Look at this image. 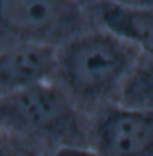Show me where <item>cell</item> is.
Here are the masks:
<instances>
[{"label": "cell", "instance_id": "6da1fadb", "mask_svg": "<svg viewBox=\"0 0 153 156\" xmlns=\"http://www.w3.org/2000/svg\"><path fill=\"white\" fill-rule=\"evenodd\" d=\"M0 119L5 141L27 156L91 148V115L53 81L2 95Z\"/></svg>", "mask_w": 153, "mask_h": 156}, {"label": "cell", "instance_id": "7a4b0ae2", "mask_svg": "<svg viewBox=\"0 0 153 156\" xmlns=\"http://www.w3.org/2000/svg\"><path fill=\"white\" fill-rule=\"evenodd\" d=\"M140 53L137 46L105 30L82 33L59 51V84L84 112L92 115L115 102Z\"/></svg>", "mask_w": 153, "mask_h": 156}, {"label": "cell", "instance_id": "3957f363", "mask_svg": "<svg viewBox=\"0 0 153 156\" xmlns=\"http://www.w3.org/2000/svg\"><path fill=\"white\" fill-rule=\"evenodd\" d=\"M0 20L16 41L51 46L66 44L84 28L78 0H0Z\"/></svg>", "mask_w": 153, "mask_h": 156}, {"label": "cell", "instance_id": "277c9868", "mask_svg": "<svg viewBox=\"0 0 153 156\" xmlns=\"http://www.w3.org/2000/svg\"><path fill=\"white\" fill-rule=\"evenodd\" d=\"M91 148L100 156H153V112L100 107L91 115Z\"/></svg>", "mask_w": 153, "mask_h": 156}, {"label": "cell", "instance_id": "5b68a950", "mask_svg": "<svg viewBox=\"0 0 153 156\" xmlns=\"http://www.w3.org/2000/svg\"><path fill=\"white\" fill-rule=\"evenodd\" d=\"M59 69L56 46L16 41L0 54V94L5 95L53 81Z\"/></svg>", "mask_w": 153, "mask_h": 156}, {"label": "cell", "instance_id": "8992f818", "mask_svg": "<svg viewBox=\"0 0 153 156\" xmlns=\"http://www.w3.org/2000/svg\"><path fill=\"white\" fill-rule=\"evenodd\" d=\"M94 13L105 31L153 56V8H132L110 0H99Z\"/></svg>", "mask_w": 153, "mask_h": 156}, {"label": "cell", "instance_id": "52a82bcc", "mask_svg": "<svg viewBox=\"0 0 153 156\" xmlns=\"http://www.w3.org/2000/svg\"><path fill=\"white\" fill-rule=\"evenodd\" d=\"M114 104L142 112H153V56L140 53L129 71Z\"/></svg>", "mask_w": 153, "mask_h": 156}, {"label": "cell", "instance_id": "ba28073f", "mask_svg": "<svg viewBox=\"0 0 153 156\" xmlns=\"http://www.w3.org/2000/svg\"><path fill=\"white\" fill-rule=\"evenodd\" d=\"M46 156H100L96 150L89 148V146H71V148H63V150H58L51 154H46Z\"/></svg>", "mask_w": 153, "mask_h": 156}, {"label": "cell", "instance_id": "9c48e42d", "mask_svg": "<svg viewBox=\"0 0 153 156\" xmlns=\"http://www.w3.org/2000/svg\"><path fill=\"white\" fill-rule=\"evenodd\" d=\"M110 2L132 8H153V0H110Z\"/></svg>", "mask_w": 153, "mask_h": 156}]
</instances>
